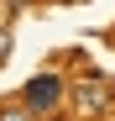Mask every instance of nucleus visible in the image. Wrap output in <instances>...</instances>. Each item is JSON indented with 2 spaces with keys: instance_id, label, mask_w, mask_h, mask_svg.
Returning <instances> with one entry per match:
<instances>
[{
  "instance_id": "1",
  "label": "nucleus",
  "mask_w": 115,
  "mask_h": 121,
  "mask_svg": "<svg viewBox=\"0 0 115 121\" xmlns=\"http://www.w3.org/2000/svg\"><path fill=\"white\" fill-rule=\"evenodd\" d=\"M21 105H31V111L63 105V79H58V74H37L31 84H26V95H21Z\"/></svg>"
},
{
  "instance_id": "3",
  "label": "nucleus",
  "mask_w": 115,
  "mask_h": 121,
  "mask_svg": "<svg viewBox=\"0 0 115 121\" xmlns=\"http://www.w3.org/2000/svg\"><path fill=\"white\" fill-rule=\"evenodd\" d=\"M0 121H31V105H5Z\"/></svg>"
},
{
  "instance_id": "4",
  "label": "nucleus",
  "mask_w": 115,
  "mask_h": 121,
  "mask_svg": "<svg viewBox=\"0 0 115 121\" xmlns=\"http://www.w3.org/2000/svg\"><path fill=\"white\" fill-rule=\"evenodd\" d=\"M11 58V26H0V63Z\"/></svg>"
},
{
  "instance_id": "2",
  "label": "nucleus",
  "mask_w": 115,
  "mask_h": 121,
  "mask_svg": "<svg viewBox=\"0 0 115 121\" xmlns=\"http://www.w3.org/2000/svg\"><path fill=\"white\" fill-rule=\"evenodd\" d=\"M79 105L94 116V111H105L110 105V84H100V79H84V84H79Z\"/></svg>"
}]
</instances>
